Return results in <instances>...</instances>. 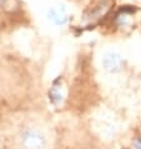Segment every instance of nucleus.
Masks as SVG:
<instances>
[{"mask_svg":"<svg viewBox=\"0 0 141 149\" xmlns=\"http://www.w3.org/2000/svg\"><path fill=\"white\" fill-rule=\"evenodd\" d=\"M21 147L24 149H43L45 147V138L39 130L28 128L23 132L21 138Z\"/></svg>","mask_w":141,"mask_h":149,"instance_id":"1","label":"nucleus"},{"mask_svg":"<svg viewBox=\"0 0 141 149\" xmlns=\"http://www.w3.org/2000/svg\"><path fill=\"white\" fill-rule=\"evenodd\" d=\"M104 68H105L107 72H111V73H115L121 68V64H122V60H121V56L119 54H115V53H110V54H106L105 58H104Z\"/></svg>","mask_w":141,"mask_h":149,"instance_id":"2","label":"nucleus"},{"mask_svg":"<svg viewBox=\"0 0 141 149\" xmlns=\"http://www.w3.org/2000/svg\"><path fill=\"white\" fill-rule=\"evenodd\" d=\"M49 18L50 20L56 24V25H63V24L66 23V14L63 9H56V8H54V9H50L49 11Z\"/></svg>","mask_w":141,"mask_h":149,"instance_id":"3","label":"nucleus"},{"mask_svg":"<svg viewBox=\"0 0 141 149\" xmlns=\"http://www.w3.org/2000/svg\"><path fill=\"white\" fill-rule=\"evenodd\" d=\"M134 146H135V149H141V139H136Z\"/></svg>","mask_w":141,"mask_h":149,"instance_id":"4","label":"nucleus"}]
</instances>
